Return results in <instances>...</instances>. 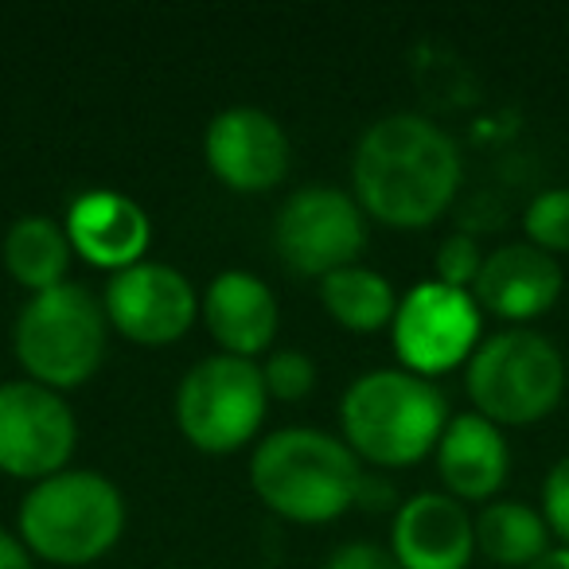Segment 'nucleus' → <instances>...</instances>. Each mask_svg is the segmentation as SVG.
I'll return each mask as SVG.
<instances>
[{
    "label": "nucleus",
    "mask_w": 569,
    "mask_h": 569,
    "mask_svg": "<svg viewBox=\"0 0 569 569\" xmlns=\"http://www.w3.org/2000/svg\"><path fill=\"white\" fill-rule=\"evenodd\" d=\"M273 242L293 273L332 277L363 253V207L336 188H301L284 199Z\"/></svg>",
    "instance_id": "nucleus-8"
},
{
    "label": "nucleus",
    "mask_w": 569,
    "mask_h": 569,
    "mask_svg": "<svg viewBox=\"0 0 569 569\" xmlns=\"http://www.w3.org/2000/svg\"><path fill=\"white\" fill-rule=\"evenodd\" d=\"M328 569H402V566H398L395 553L382 550V546H375V542H348V546H340V550L332 553Z\"/></svg>",
    "instance_id": "nucleus-25"
},
{
    "label": "nucleus",
    "mask_w": 569,
    "mask_h": 569,
    "mask_svg": "<svg viewBox=\"0 0 569 569\" xmlns=\"http://www.w3.org/2000/svg\"><path fill=\"white\" fill-rule=\"evenodd\" d=\"M320 297H325V309L332 312V320H340L351 332H379L382 325H395V289L375 269L348 266L340 273L325 277Z\"/></svg>",
    "instance_id": "nucleus-20"
},
{
    "label": "nucleus",
    "mask_w": 569,
    "mask_h": 569,
    "mask_svg": "<svg viewBox=\"0 0 569 569\" xmlns=\"http://www.w3.org/2000/svg\"><path fill=\"white\" fill-rule=\"evenodd\" d=\"M465 382L480 418L496 426H535L558 410L566 395V359L546 336L507 328L472 351Z\"/></svg>",
    "instance_id": "nucleus-5"
},
{
    "label": "nucleus",
    "mask_w": 569,
    "mask_h": 569,
    "mask_svg": "<svg viewBox=\"0 0 569 569\" xmlns=\"http://www.w3.org/2000/svg\"><path fill=\"white\" fill-rule=\"evenodd\" d=\"M106 312L82 284H56L36 293L17 320V359L32 382L71 390L102 367Z\"/></svg>",
    "instance_id": "nucleus-6"
},
{
    "label": "nucleus",
    "mask_w": 569,
    "mask_h": 569,
    "mask_svg": "<svg viewBox=\"0 0 569 569\" xmlns=\"http://www.w3.org/2000/svg\"><path fill=\"white\" fill-rule=\"evenodd\" d=\"M203 320L222 343V356L250 359L277 336V297L261 277L230 269L211 281L203 297Z\"/></svg>",
    "instance_id": "nucleus-16"
},
{
    "label": "nucleus",
    "mask_w": 569,
    "mask_h": 569,
    "mask_svg": "<svg viewBox=\"0 0 569 569\" xmlns=\"http://www.w3.org/2000/svg\"><path fill=\"white\" fill-rule=\"evenodd\" d=\"M356 196L371 219L421 230L441 219L460 188V152L445 129L418 113L375 121L356 149Z\"/></svg>",
    "instance_id": "nucleus-1"
},
{
    "label": "nucleus",
    "mask_w": 569,
    "mask_h": 569,
    "mask_svg": "<svg viewBox=\"0 0 569 569\" xmlns=\"http://www.w3.org/2000/svg\"><path fill=\"white\" fill-rule=\"evenodd\" d=\"M207 164L234 191H269L289 172V141L269 113L238 106L207 126Z\"/></svg>",
    "instance_id": "nucleus-12"
},
{
    "label": "nucleus",
    "mask_w": 569,
    "mask_h": 569,
    "mask_svg": "<svg viewBox=\"0 0 569 569\" xmlns=\"http://www.w3.org/2000/svg\"><path fill=\"white\" fill-rule=\"evenodd\" d=\"M253 491L293 522H328L356 503L359 457L320 429H281L250 460Z\"/></svg>",
    "instance_id": "nucleus-3"
},
{
    "label": "nucleus",
    "mask_w": 569,
    "mask_h": 569,
    "mask_svg": "<svg viewBox=\"0 0 569 569\" xmlns=\"http://www.w3.org/2000/svg\"><path fill=\"white\" fill-rule=\"evenodd\" d=\"M530 569H569V546H558V550H550L546 558H538Z\"/></svg>",
    "instance_id": "nucleus-28"
},
{
    "label": "nucleus",
    "mask_w": 569,
    "mask_h": 569,
    "mask_svg": "<svg viewBox=\"0 0 569 569\" xmlns=\"http://www.w3.org/2000/svg\"><path fill=\"white\" fill-rule=\"evenodd\" d=\"M437 472L452 499H491L511 472V449L496 421L460 413L445 426L437 445Z\"/></svg>",
    "instance_id": "nucleus-17"
},
{
    "label": "nucleus",
    "mask_w": 569,
    "mask_h": 569,
    "mask_svg": "<svg viewBox=\"0 0 569 569\" xmlns=\"http://www.w3.org/2000/svg\"><path fill=\"white\" fill-rule=\"evenodd\" d=\"M472 297L480 309L496 312L499 320L527 325L558 305L561 269L546 250L530 242L499 246L483 258V269L472 284Z\"/></svg>",
    "instance_id": "nucleus-13"
},
{
    "label": "nucleus",
    "mask_w": 569,
    "mask_h": 569,
    "mask_svg": "<svg viewBox=\"0 0 569 569\" xmlns=\"http://www.w3.org/2000/svg\"><path fill=\"white\" fill-rule=\"evenodd\" d=\"M480 348V305L465 289L421 281L395 312V351L413 375H441Z\"/></svg>",
    "instance_id": "nucleus-9"
},
{
    "label": "nucleus",
    "mask_w": 569,
    "mask_h": 569,
    "mask_svg": "<svg viewBox=\"0 0 569 569\" xmlns=\"http://www.w3.org/2000/svg\"><path fill=\"white\" fill-rule=\"evenodd\" d=\"M480 269H483V253L476 246V238L452 234L437 250V281L449 284V289H465L468 293L476 284V277H480Z\"/></svg>",
    "instance_id": "nucleus-23"
},
{
    "label": "nucleus",
    "mask_w": 569,
    "mask_h": 569,
    "mask_svg": "<svg viewBox=\"0 0 569 569\" xmlns=\"http://www.w3.org/2000/svg\"><path fill=\"white\" fill-rule=\"evenodd\" d=\"M126 530V499L98 472H59L40 480L20 507V535L56 566H87L113 550Z\"/></svg>",
    "instance_id": "nucleus-4"
},
{
    "label": "nucleus",
    "mask_w": 569,
    "mask_h": 569,
    "mask_svg": "<svg viewBox=\"0 0 569 569\" xmlns=\"http://www.w3.org/2000/svg\"><path fill=\"white\" fill-rule=\"evenodd\" d=\"M476 546L488 561L507 569H530L550 553V527L542 511L515 499H496L476 519Z\"/></svg>",
    "instance_id": "nucleus-18"
},
{
    "label": "nucleus",
    "mask_w": 569,
    "mask_h": 569,
    "mask_svg": "<svg viewBox=\"0 0 569 569\" xmlns=\"http://www.w3.org/2000/svg\"><path fill=\"white\" fill-rule=\"evenodd\" d=\"M522 227H527L530 246L553 253L569 250V188H553L542 196L530 199L527 214H522Z\"/></svg>",
    "instance_id": "nucleus-21"
},
{
    "label": "nucleus",
    "mask_w": 569,
    "mask_h": 569,
    "mask_svg": "<svg viewBox=\"0 0 569 569\" xmlns=\"http://www.w3.org/2000/svg\"><path fill=\"white\" fill-rule=\"evenodd\" d=\"M542 519L550 535H558L561 546H569V452L550 468L542 483Z\"/></svg>",
    "instance_id": "nucleus-24"
},
{
    "label": "nucleus",
    "mask_w": 569,
    "mask_h": 569,
    "mask_svg": "<svg viewBox=\"0 0 569 569\" xmlns=\"http://www.w3.org/2000/svg\"><path fill=\"white\" fill-rule=\"evenodd\" d=\"M269 390L261 367L238 356H211L188 371L176 395V421L203 452H234L258 433Z\"/></svg>",
    "instance_id": "nucleus-7"
},
{
    "label": "nucleus",
    "mask_w": 569,
    "mask_h": 569,
    "mask_svg": "<svg viewBox=\"0 0 569 569\" xmlns=\"http://www.w3.org/2000/svg\"><path fill=\"white\" fill-rule=\"evenodd\" d=\"M0 569H32L28 546L20 538H12L9 530H0Z\"/></svg>",
    "instance_id": "nucleus-27"
},
{
    "label": "nucleus",
    "mask_w": 569,
    "mask_h": 569,
    "mask_svg": "<svg viewBox=\"0 0 569 569\" xmlns=\"http://www.w3.org/2000/svg\"><path fill=\"white\" fill-rule=\"evenodd\" d=\"M4 266L32 293H48L63 284L71 266V238L48 214H28L4 238Z\"/></svg>",
    "instance_id": "nucleus-19"
},
{
    "label": "nucleus",
    "mask_w": 569,
    "mask_h": 569,
    "mask_svg": "<svg viewBox=\"0 0 569 569\" xmlns=\"http://www.w3.org/2000/svg\"><path fill=\"white\" fill-rule=\"evenodd\" d=\"M67 238L98 269H129L149 250V214L118 191H87L67 214Z\"/></svg>",
    "instance_id": "nucleus-15"
},
{
    "label": "nucleus",
    "mask_w": 569,
    "mask_h": 569,
    "mask_svg": "<svg viewBox=\"0 0 569 569\" xmlns=\"http://www.w3.org/2000/svg\"><path fill=\"white\" fill-rule=\"evenodd\" d=\"M390 542L402 569H468L476 553V522L460 499L421 491L398 507Z\"/></svg>",
    "instance_id": "nucleus-14"
},
{
    "label": "nucleus",
    "mask_w": 569,
    "mask_h": 569,
    "mask_svg": "<svg viewBox=\"0 0 569 569\" xmlns=\"http://www.w3.org/2000/svg\"><path fill=\"white\" fill-rule=\"evenodd\" d=\"M340 421L351 452L379 468H406L441 445L449 406L421 375L371 371L348 387Z\"/></svg>",
    "instance_id": "nucleus-2"
},
{
    "label": "nucleus",
    "mask_w": 569,
    "mask_h": 569,
    "mask_svg": "<svg viewBox=\"0 0 569 569\" xmlns=\"http://www.w3.org/2000/svg\"><path fill=\"white\" fill-rule=\"evenodd\" d=\"M390 499H395V488H390L382 476H363V480H359V491H356L359 507H375V511H382V507H390Z\"/></svg>",
    "instance_id": "nucleus-26"
},
{
    "label": "nucleus",
    "mask_w": 569,
    "mask_h": 569,
    "mask_svg": "<svg viewBox=\"0 0 569 569\" xmlns=\"http://www.w3.org/2000/svg\"><path fill=\"white\" fill-rule=\"evenodd\" d=\"M74 413L40 382L0 387V472L20 480H51L67 472L74 452Z\"/></svg>",
    "instance_id": "nucleus-10"
},
{
    "label": "nucleus",
    "mask_w": 569,
    "mask_h": 569,
    "mask_svg": "<svg viewBox=\"0 0 569 569\" xmlns=\"http://www.w3.org/2000/svg\"><path fill=\"white\" fill-rule=\"evenodd\" d=\"M196 312V293L188 277L160 261H137L121 269L106 289V317L126 340L144 343V348L176 343L191 328Z\"/></svg>",
    "instance_id": "nucleus-11"
},
{
    "label": "nucleus",
    "mask_w": 569,
    "mask_h": 569,
    "mask_svg": "<svg viewBox=\"0 0 569 569\" xmlns=\"http://www.w3.org/2000/svg\"><path fill=\"white\" fill-rule=\"evenodd\" d=\"M261 379H266L269 398L297 402V398L309 395L312 382H317V367H312V359L301 356V351H277L266 363V371H261Z\"/></svg>",
    "instance_id": "nucleus-22"
}]
</instances>
